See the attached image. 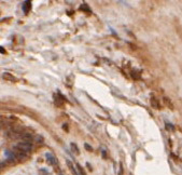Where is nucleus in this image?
I'll return each instance as SVG.
<instances>
[{
  "instance_id": "nucleus-1",
  "label": "nucleus",
  "mask_w": 182,
  "mask_h": 175,
  "mask_svg": "<svg viewBox=\"0 0 182 175\" xmlns=\"http://www.w3.org/2000/svg\"><path fill=\"white\" fill-rule=\"evenodd\" d=\"M32 148V145L28 142H22V143H19L17 146H16V149L19 150V152H23V153H26V152H29Z\"/></svg>"
},
{
  "instance_id": "nucleus-2",
  "label": "nucleus",
  "mask_w": 182,
  "mask_h": 175,
  "mask_svg": "<svg viewBox=\"0 0 182 175\" xmlns=\"http://www.w3.org/2000/svg\"><path fill=\"white\" fill-rule=\"evenodd\" d=\"M31 9V2L30 0H26L23 3V11L25 14H28L29 13V10Z\"/></svg>"
},
{
  "instance_id": "nucleus-3",
  "label": "nucleus",
  "mask_w": 182,
  "mask_h": 175,
  "mask_svg": "<svg viewBox=\"0 0 182 175\" xmlns=\"http://www.w3.org/2000/svg\"><path fill=\"white\" fill-rule=\"evenodd\" d=\"M151 105H152V107H154L155 109H159V101L155 99V97H152L151 99Z\"/></svg>"
},
{
  "instance_id": "nucleus-4",
  "label": "nucleus",
  "mask_w": 182,
  "mask_h": 175,
  "mask_svg": "<svg viewBox=\"0 0 182 175\" xmlns=\"http://www.w3.org/2000/svg\"><path fill=\"white\" fill-rule=\"evenodd\" d=\"M46 159H48V161L50 162V164H52V165L56 163V160L52 156V153H46Z\"/></svg>"
},
{
  "instance_id": "nucleus-5",
  "label": "nucleus",
  "mask_w": 182,
  "mask_h": 175,
  "mask_svg": "<svg viewBox=\"0 0 182 175\" xmlns=\"http://www.w3.org/2000/svg\"><path fill=\"white\" fill-rule=\"evenodd\" d=\"M67 163H68V167H69V169H70V170H71L72 174H73V175H79V174H78V171H77L76 169H74V167H73V165H72V164H71V162H70V161H69V160H67Z\"/></svg>"
},
{
  "instance_id": "nucleus-6",
  "label": "nucleus",
  "mask_w": 182,
  "mask_h": 175,
  "mask_svg": "<svg viewBox=\"0 0 182 175\" xmlns=\"http://www.w3.org/2000/svg\"><path fill=\"white\" fill-rule=\"evenodd\" d=\"M3 78L4 79H7V80H10V81H15V78L12 76L11 74H8V72H6V74H3Z\"/></svg>"
},
{
  "instance_id": "nucleus-7",
  "label": "nucleus",
  "mask_w": 182,
  "mask_h": 175,
  "mask_svg": "<svg viewBox=\"0 0 182 175\" xmlns=\"http://www.w3.org/2000/svg\"><path fill=\"white\" fill-rule=\"evenodd\" d=\"M77 169H78V171L80 172V174L81 175H86V173H85V171H84L82 167H80V164H77Z\"/></svg>"
},
{
  "instance_id": "nucleus-8",
  "label": "nucleus",
  "mask_w": 182,
  "mask_h": 175,
  "mask_svg": "<svg viewBox=\"0 0 182 175\" xmlns=\"http://www.w3.org/2000/svg\"><path fill=\"white\" fill-rule=\"evenodd\" d=\"M81 10H84V11H86V12H91V10L88 9V6H87V4H82V6H81Z\"/></svg>"
},
{
  "instance_id": "nucleus-9",
  "label": "nucleus",
  "mask_w": 182,
  "mask_h": 175,
  "mask_svg": "<svg viewBox=\"0 0 182 175\" xmlns=\"http://www.w3.org/2000/svg\"><path fill=\"white\" fill-rule=\"evenodd\" d=\"M71 146H72V149H73V151L76 150L77 153H79V149H78V147H77V145L76 144H71Z\"/></svg>"
},
{
  "instance_id": "nucleus-10",
  "label": "nucleus",
  "mask_w": 182,
  "mask_h": 175,
  "mask_svg": "<svg viewBox=\"0 0 182 175\" xmlns=\"http://www.w3.org/2000/svg\"><path fill=\"white\" fill-rule=\"evenodd\" d=\"M84 147H85V149H86V150H88V151H92V150H93V148H92V147L88 144H85V145H84Z\"/></svg>"
},
{
  "instance_id": "nucleus-11",
  "label": "nucleus",
  "mask_w": 182,
  "mask_h": 175,
  "mask_svg": "<svg viewBox=\"0 0 182 175\" xmlns=\"http://www.w3.org/2000/svg\"><path fill=\"white\" fill-rule=\"evenodd\" d=\"M0 53H6V50L2 47H0Z\"/></svg>"
}]
</instances>
